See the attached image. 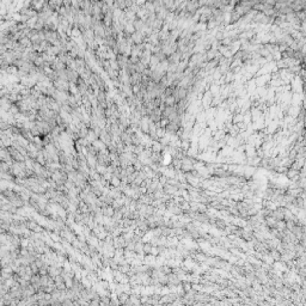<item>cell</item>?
<instances>
[{"instance_id":"1","label":"cell","mask_w":306,"mask_h":306,"mask_svg":"<svg viewBox=\"0 0 306 306\" xmlns=\"http://www.w3.org/2000/svg\"><path fill=\"white\" fill-rule=\"evenodd\" d=\"M118 300H120V303H121V304H124V303H128V300H129V299H128V295H127V294H124V293H123V294L120 295Z\"/></svg>"}]
</instances>
